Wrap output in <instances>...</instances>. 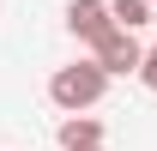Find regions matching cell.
Listing matches in <instances>:
<instances>
[{
  "label": "cell",
  "instance_id": "obj_1",
  "mask_svg": "<svg viewBox=\"0 0 157 151\" xmlns=\"http://www.w3.org/2000/svg\"><path fill=\"white\" fill-rule=\"evenodd\" d=\"M103 91H109V73H103L97 60H73V67H55V79H48V103H55L60 115H85L97 109Z\"/></svg>",
  "mask_w": 157,
  "mask_h": 151
},
{
  "label": "cell",
  "instance_id": "obj_2",
  "mask_svg": "<svg viewBox=\"0 0 157 151\" xmlns=\"http://www.w3.org/2000/svg\"><path fill=\"white\" fill-rule=\"evenodd\" d=\"M91 60H97L109 79H127V73H139V60H145V48H139V37H127V30H109V37L91 48Z\"/></svg>",
  "mask_w": 157,
  "mask_h": 151
},
{
  "label": "cell",
  "instance_id": "obj_3",
  "mask_svg": "<svg viewBox=\"0 0 157 151\" xmlns=\"http://www.w3.org/2000/svg\"><path fill=\"white\" fill-rule=\"evenodd\" d=\"M67 30H73L85 48H97V42L115 30V18H109V6H103V0H73V6H67Z\"/></svg>",
  "mask_w": 157,
  "mask_h": 151
},
{
  "label": "cell",
  "instance_id": "obj_4",
  "mask_svg": "<svg viewBox=\"0 0 157 151\" xmlns=\"http://www.w3.org/2000/svg\"><path fill=\"white\" fill-rule=\"evenodd\" d=\"M55 139H60V151H97L103 145V121L97 115H60Z\"/></svg>",
  "mask_w": 157,
  "mask_h": 151
},
{
  "label": "cell",
  "instance_id": "obj_5",
  "mask_svg": "<svg viewBox=\"0 0 157 151\" xmlns=\"http://www.w3.org/2000/svg\"><path fill=\"white\" fill-rule=\"evenodd\" d=\"M103 6H109L115 30H127V37H133L139 24H151V0H103Z\"/></svg>",
  "mask_w": 157,
  "mask_h": 151
},
{
  "label": "cell",
  "instance_id": "obj_6",
  "mask_svg": "<svg viewBox=\"0 0 157 151\" xmlns=\"http://www.w3.org/2000/svg\"><path fill=\"white\" fill-rule=\"evenodd\" d=\"M139 85H145V91H157V42L145 48V60H139Z\"/></svg>",
  "mask_w": 157,
  "mask_h": 151
},
{
  "label": "cell",
  "instance_id": "obj_7",
  "mask_svg": "<svg viewBox=\"0 0 157 151\" xmlns=\"http://www.w3.org/2000/svg\"><path fill=\"white\" fill-rule=\"evenodd\" d=\"M151 24H157V6H151Z\"/></svg>",
  "mask_w": 157,
  "mask_h": 151
},
{
  "label": "cell",
  "instance_id": "obj_8",
  "mask_svg": "<svg viewBox=\"0 0 157 151\" xmlns=\"http://www.w3.org/2000/svg\"><path fill=\"white\" fill-rule=\"evenodd\" d=\"M151 6H157V0H151Z\"/></svg>",
  "mask_w": 157,
  "mask_h": 151
},
{
  "label": "cell",
  "instance_id": "obj_9",
  "mask_svg": "<svg viewBox=\"0 0 157 151\" xmlns=\"http://www.w3.org/2000/svg\"><path fill=\"white\" fill-rule=\"evenodd\" d=\"M97 151H103V145H97Z\"/></svg>",
  "mask_w": 157,
  "mask_h": 151
}]
</instances>
